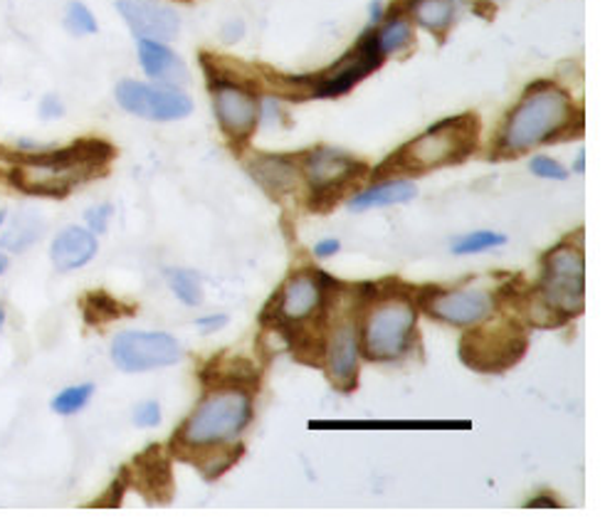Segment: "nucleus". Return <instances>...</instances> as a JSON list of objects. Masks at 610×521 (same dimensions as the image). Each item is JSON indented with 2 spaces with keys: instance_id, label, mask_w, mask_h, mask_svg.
Instances as JSON below:
<instances>
[{
  "instance_id": "c9c22d12",
  "label": "nucleus",
  "mask_w": 610,
  "mask_h": 521,
  "mask_svg": "<svg viewBox=\"0 0 610 521\" xmlns=\"http://www.w3.org/2000/svg\"><path fill=\"white\" fill-rule=\"evenodd\" d=\"M65 102L59 95H45L40 99V107H37V114L43 122H57V119L65 117Z\"/></svg>"
},
{
  "instance_id": "6ab92c4d",
  "label": "nucleus",
  "mask_w": 610,
  "mask_h": 521,
  "mask_svg": "<svg viewBox=\"0 0 610 521\" xmlns=\"http://www.w3.org/2000/svg\"><path fill=\"white\" fill-rule=\"evenodd\" d=\"M126 475L129 483H134L138 492L148 497V502H171L174 475L162 445L146 447V453L134 459V467H126Z\"/></svg>"
},
{
  "instance_id": "cd10ccee",
  "label": "nucleus",
  "mask_w": 610,
  "mask_h": 521,
  "mask_svg": "<svg viewBox=\"0 0 610 521\" xmlns=\"http://www.w3.org/2000/svg\"><path fill=\"white\" fill-rule=\"evenodd\" d=\"M166 279H168V287H171L176 299H181L184 304L198 307L203 302L201 277H198L193 269H168Z\"/></svg>"
},
{
  "instance_id": "a19ab883",
  "label": "nucleus",
  "mask_w": 610,
  "mask_h": 521,
  "mask_svg": "<svg viewBox=\"0 0 610 521\" xmlns=\"http://www.w3.org/2000/svg\"><path fill=\"white\" fill-rule=\"evenodd\" d=\"M524 509H562V505H558L554 497L539 495V497H534V499H529V502L524 505Z\"/></svg>"
},
{
  "instance_id": "0eeeda50",
  "label": "nucleus",
  "mask_w": 610,
  "mask_h": 521,
  "mask_svg": "<svg viewBox=\"0 0 610 521\" xmlns=\"http://www.w3.org/2000/svg\"><path fill=\"white\" fill-rule=\"evenodd\" d=\"M304 186L309 188L307 208L314 213H326L346 190H356V184L366 176V164L336 146H314L299 156Z\"/></svg>"
},
{
  "instance_id": "2f4dec72",
  "label": "nucleus",
  "mask_w": 610,
  "mask_h": 521,
  "mask_svg": "<svg viewBox=\"0 0 610 521\" xmlns=\"http://www.w3.org/2000/svg\"><path fill=\"white\" fill-rule=\"evenodd\" d=\"M282 99L279 95H267L263 97L259 95V109H257V126L263 129H277L285 124V107H282Z\"/></svg>"
},
{
  "instance_id": "f3484780",
  "label": "nucleus",
  "mask_w": 610,
  "mask_h": 521,
  "mask_svg": "<svg viewBox=\"0 0 610 521\" xmlns=\"http://www.w3.org/2000/svg\"><path fill=\"white\" fill-rule=\"evenodd\" d=\"M136 55L144 75L154 85L184 89L191 85V69L184 63V57L176 53L171 43H158V40H136Z\"/></svg>"
},
{
  "instance_id": "4c0bfd02",
  "label": "nucleus",
  "mask_w": 610,
  "mask_h": 521,
  "mask_svg": "<svg viewBox=\"0 0 610 521\" xmlns=\"http://www.w3.org/2000/svg\"><path fill=\"white\" fill-rule=\"evenodd\" d=\"M225 324H228V317L225 314H213V317L196 319V326L201 329V332H206V334H213V332H218L220 326H225Z\"/></svg>"
},
{
  "instance_id": "aec40b11",
  "label": "nucleus",
  "mask_w": 610,
  "mask_h": 521,
  "mask_svg": "<svg viewBox=\"0 0 610 521\" xmlns=\"http://www.w3.org/2000/svg\"><path fill=\"white\" fill-rule=\"evenodd\" d=\"M99 253L97 235L82 225H67L59 230L49 247V259L57 273H75V269L92 263Z\"/></svg>"
},
{
  "instance_id": "4468645a",
  "label": "nucleus",
  "mask_w": 610,
  "mask_h": 521,
  "mask_svg": "<svg viewBox=\"0 0 610 521\" xmlns=\"http://www.w3.org/2000/svg\"><path fill=\"white\" fill-rule=\"evenodd\" d=\"M322 302L324 289L317 277V269H299V273L289 275L287 282L269 299L263 312V322L269 317H279L285 322L304 324L322 312Z\"/></svg>"
},
{
  "instance_id": "e433bc0d",
  "label": "nucleus",
  "mask_w": 610,
  "mask_h": 521,
  "mask_svg": "<svg viewBox=\"0 0 610 521\" xmlns=\"http://www.w3.org/2000/svg\"><path fill=\"white\" fill-rule=\"evenodd\" d=\"M245 33H247L245 20H240V18H230L223 25H220V40H223L225 45L240 43V40L245 37Z\"/></svg>"
},
{
  "instance_id": "1a4fd4ad",
  "label": "nucleus",
  "mask_w": 610,
  "mask_h": 521,
  "mask_svg": "<svg viewBox=\"0 0 610 521\" xmlns=\"http://www.w3.org/2000/svg\"><path fill=\"white\" fill-rule=\"evenodd\" d=\"M386 63V55L376 43L374 27L368 25L362 35H358L356 45L336 59L332 67H326L324 73L297 77L299 89H302V99H336L352 92V89L364 82L368 75H374L378 67Z\"/></svg>"
},
{
  "instance_id": "20e7f679",
  "label": "nucleus",
  "mask_w": 610,
  "mask_h": 521,
  "mask_svg": "<svg viewBox=\"0 0 610 521\" xmlns=\"http://www.w3.org/2000/svg\"><path fill=\"white\" fill-rule=\"evenodd\" d=\"M210 107L215 122L230 144H247L257 132L259 85L253 77L230 73L220 57L203 55Z\"/></svg>"
},
{
  "instance_id": "f704fd0d",
  "label": "nucleus",
  "mask_w": 610,
  "mask_h": 521,
  "mask_svg": "<svg viewBox=\"0 0 610 521\" xmlns=\"http://www.w3.org/2000/svg\"><path fill=\"white\" fill-rule=\"evenodd\" d=\"M112 213H114V208L109 206V203H102V206H95V208H89L87 213H85V220H87V228L92 230L95 235H102L107 233V228H109V220H112Z\"/></svg>"
},
{
  "instance_id": "7ed1b4c3",
  "label": "nucleus",
  "mask_w": 610,
  "mask_h": 521,
  "mask_svg": "<svg viewBox=\"0 0 610 521\" xmlns=\"http://www.w3.org/2000/svg\"><path fill=\"white\" fill-rule=\"evenodd\" d=\"M479 119L475 114H457L440 119L423 134L406 142L386 162L376 168L374 180L406 178L437 171V168L457 166L477 152Z\"/></svg>"
},
{
  "instance_id": "72a5a7b5",
  "label": "nucleus",
  "mask_w": 610,
  "mask_h": 521,
  "mask_svg": "<svg viewBox=\"0 0 610 521\" xmlns=\"http://www.w3.org/2000/svg\"><path fill=\"white\" fill-rule=\"evenodd\" d=\"M132 420L138 428H156L162 423V406H158L156 400H144V403H138L134 408Z\"/></svg>"
},
{
  "instance_id": "ea45409f",
  "label": "nucleus",
  "mask_w": 610,
  "mask_h": 521,
  "mask_svg": "<svg viewBox=\"0 0 610 521\" xmlns=\"http://www.w3.org/2000/svg\"><path fill=\"white\" fill-rule=\"evenodd\" d=\"M342 250V243L334 237H329V240H319V243L314 245V255L317 257H332L334 253H339Z\"/></svg>"
},
{
  "instance_id": "9b49d317",
  "label": "nucleus",
  "mask_w": 610,
  "mask_h": 521,
  "mask_svg": "<svg viewBox=\"0 0 610 521\" xmlns=\"http://www.w3.org/2000/svg\"><path fill=\"white\" fill-rule=\"evenodd\" d=\"M117 104L126 114L146 119V122H181L193 114V99L184 89L122 79L114 87Z\"/></svg>"
},
{
  "instance_id": "ddd939ff",
  "label": "nucleus",
  "mask_w": 610,
  "mask_h": 521,
  "mask_svg": "<svg viewBox=\"0 0 610 521\" xmlns=\"http://www.w3.org/2000/svg\"><path fill=\"white\" fill-rule=\"evenodd\" d=\"M418 307L437 322L453 326H475L487 322L495 314V299L483 289H457V292H443V289H423L418 292Z\"/></svg>"
},
{
  "instance_id": "c85d7f7f",
  "label": "nucleus",
  "mask_w": 610,
  "mask_h": 521,
  "mask_svg": "<svg viewBox=\"0 0 610 521\" xmlns=\"http://www.w3.org/2000/svg\"><path fill=\"white\" fill-rule=\"evenodd\" d=\"M63 23H65L67 33L75 35V37H87V35L99 33L97 15L92 13V8L82 3V0H69V3L65 5Z\"/></svg>"
},
{
  "instance_id": "c03bdc74",
  "label": "nucleus",
  "mask_w": 610,
  "mask_h": 521,
  "mask_svg": "<svg viewBox=\"0 0 610 521\" xmlns=\"http://www.w3.org/2000/svg\"><path fill=\"white\" fill-rule=\"evenodd\" d=\"M3 324H5V309L0 307V329H3Z\"/></svg>"
},
{
  "instance_id": "49530a36",
  "label": "nucleus",
  "mask_w": 610,
  "mask_h": 521,
  "mask_svg": "<svg viewBox=\"0 0 610 521\" xmlns=\"http://www.w3.org/2000/svg\"><path fill=\"white\" fill-rule=\"evenodd\" d=\"M492 3H497V0H492Z\"/></svg>"
},
{
  "instance_id": "412c9836",
  "label": "nucleus",
  "mask_w": 610,
  "mask_h": 521,
  "mask_svg": "<svg viewBox=\"0 0 610 521\" xmlns=\"http://www.w3.org/2000/svg\"><path fill=\"white\" fill-rule=\"evenodd\" d=\"M393 8L406 13L415 27L443 40L457 23L463 0H396Z\"/></svg>"
},
{
  "instance_id": "b1692460",
  "label": "nucleus",
  "mask_w": 610,
  "mask_h": 521,
  "mask_svg": "<svg viewBox=\"0 0 610 521\" xmlns=\"http://www.w3.org/2000/svg\"><path fill=\"white\" fill-rule=\"evenodd\" d=\"M178 457H184L186 463L198 467V473H203L206 479H215L228 473L240 457H243V445H201V447H186V445H171Z\"/></svg>"
},
{
  "instance_id": "2eb2a0df",
  "label": "nucleus",
  "mask_w": 610,
  "mask_h": 521,
  "mask_svg": "<svg viewBox=\"0 0 610 521\" xmlns=\"http://www.w3.org/2000/svg\"><path fill=\"white\" fill-rule=\"evenodd\" d=\"M114 8L136 40L174 43L181 35V13L164 0H117Z\"/></svg>"
},
{
  "instance_id": "37998d69",
  "label": "nucleus",
  "mask_w": 610,
  "mask_h": 521,
  "mask_svg": "<svg viewBox=\"0 0 610 521\" xmlns=\"http://www.w3.org/2000/svg\"><path fill=\"white\" fill-rule=\"evenodd\" d=\"M5 267H8V259H5V257H0V275L5 273Z\"/></svg>"
},
{
  "instance_id": "7c9ffc66",
  "label": "nucleus",
  "mask_w": 610,
  "mask_h": 521,
  "mask_svg": "<svg viewBox=\"0 0 610 521\" xmlns=\"http://www.w3.org/2000/svg\"><path fill=\"white\" fill-rule=\"evenodd\" d=\"M504 243H507L504 235L492 233V230H477V233H467L465 237H459L453 245V253L455 255H475V253H485V250H492Z\"/></svg>"
},
{
  "instance_id": "f03ea898",
  "label": "nucleus",
  "mask_w": 610,
  "mask_h": 521,
  "mask_svg": "<svg viewBox=\"0 0 610 521\" xmlns=\"http://www.w3.org/2000/svg\"><path fill=\"white\" fill-rule=\"evenodd\" d=\"M114 148L99 138H82L69 146H47L37 154L18 156L10 184L30 196L65 198L69 190L104 174Z\"/></svg>"
},
{
  "instance_id": "f257e3e1",
  "label": "nucleus",
  "mask_w": 610,
  "mask_h": 521,
  "mask_svg": "<svg viewBox=\"0 0 610 521\" xmlns=\"http://www.w3.org/2000/svg\"><path fill=\"white\" fill-rule=\"evenodd\" d=\"M584 112L556 79H536L509 109L495 136V156H522L539 146L581 136Z\"/></svg>"
},
{
  "instance_id": "9d476101",
  "label": "nucleus",
  "mask_w": 610,
  "mask_h": 521,
  "mask_svg": "<svg viewBox=\"0 0 610 521\" xmlns=\"http://www.w3.org/2000/svg\"><path fill=\"white\" fill-rule=\"evenodd\" d=\"M536 292L564 317H578L586 307V259L572 237L548 250L542 259V282Z\"/></svg>"
},
{
  "instance_id": "79ce46f5",
  "label": "nucleus",
  "mask_w": 610,
  "mask_h": 521,
  "mask_svg": "<svg viewBox=\"0 0 610 521\" xmlns=\"http://www.w3.org/2000/svg\"><path fill=\"white\" fill-rule=\"evenodd\" d=\"M574 171H576V174H586V152H584V148H581V152H578V156H576Z\"/></svg>"
},
{
  "instance_id": "f8f14e48",
  "label": "nucleus",
  "mask_w": 610,
  "mask_h": 521,
  "mask_svg": "<svg viewBox=\"0 0 610 521\" xmlns=\"http://www.w3.org/2000/svg\"><path fill=\"white\" fill-rule=\"evenodd\" d=\"M181 356V344L164 332H122L112 342V361L124 374H144V370L174 366Z\"/></svg>"
},
{
  "instance_id": "dca6fc26",
  "label": "nucleus",
  "mask_w": 610,
  "mask_h": 521,
  "mask_svg": "<svg viewBox=\"0 0 610 521\" xmlns=\"http://www.w3.org/2000/svg\"><path fill=\"white\" fill-rule=\"evenodd\" d=\"M358 329L354 322H342L326 336L324 366L336 388L352 393L358 384Z\"/></svg>"
},
{
  "instance_id": "423d86ee",
  "label": "nucleus",
  "mask_w": 610,
  "mask_h": 521,
  "mask_svg": "<svg viewBox=\"0 0 610 521\" xmlns=\"http://www.w3.org/2000/svg\"><path fill=\"white\" fill-rule=\"evenodd\" d=\"M358 348L368 361H396L415 334L418 309L410 297H381L364 307Z\"/></svg>"
},
{
  "instance_id": "6e6552de",
  "label": "nucleus",
  "mask_w": 610,
  "mask_h": 521,
  "mask_svg": "<svg viewBox=\"0 0 610 521\" xmlns=\"http://www.w3.org/2000/svg\"><path fill=\"white\" fill-rule=\"evenodd\" d=\"M529 336L522 322L512 317L495 324H475L459 339V361L477 374H504L524 358Z\"/></svg>"
},
{
  "instance_id": "393cba45",
  "label": "nucleus",
  "mask_w": 610,
  "mask_h": 521,
  "mask_svg": "<svg viewBox=\"0 0 610 521\" xmlns=\"http://www.w3.org/2000/svg\"><path fill=\"white\" fill-rule=\"evenodd\" d=\"M376 43L381 47L386 59L391 55H406L415 45V25L398 8H388L386 18L374 27Z\"/></svg>"
},
{
  "instance_id": "4be33fe9",
  "label": "nucleus",
  "mask_w": 610,
  "mask_h": 521,
  "mask_svg": "<svg viewBox=\"0 0 610 521\" xmlns=\"http://www.w3.org/2000/svg\"><path fill=\"white\" fill-rule=\"evenodd\" d=\"M201 384L208 390L240 388L247 390V393H255L259 386V370L245 358L215 356L213 361H208V366L201 370Z\"/></svg>"
},
{
  "instance_id": "a878e982",
  "label": "nucleus",
  "mask_w": 610,
  "mask_h": 521,
  "mask_svg": "<svg viewBox=\"0 0 610 521\" xmlns=\"http://www.w3.org/2000/svg\"><path fill=\"white\" fill-rule=\"evenodd\" d=\"M45 233V220L33 208H20L10 220V225L3 235H0V247L8 253H25L30 245H35Z\"/></svg>"
},
{
  "instance_id": "58836bf2",
  "label": "nucleus",
  "mask_w": 610,
  "mask_h": 521,
  "mask_svg": "<svg viewBox=\"0 0 610 521\" xmlns=\"http://www.w3.org/2000/svg\"><path fill=\"white\" fill-rule=\"evenodd\" d=\"M386 13H388V5L384 0H371V3H368V25L376 27L386 18Z\"/></svg>"
},
{
  "instance_id": "bb28decb",
  "label": "nucleus",
  "mask_w": 610,
  "mask_h": 521,
  "mask_svg": "<svg viewBox=\"0 0 610 521\" xmlns=\"http://www.w3.org/2000/svg\"><path fill=\"white\" fill-rule=\"evenodd\" d=\"M82 314L87 319V324L99 326V324H109V322H114V319H122L134 312H129V309L112 295L89 292L82 299Z\"/></svg>"
},
{
  "instance_id": "5701e85b",
  "label": "nucleus",
  "mask_w": 610,
  "mask_h": 521,
  "mask_svg": "<svg viewBox=\"0 0 610 521\" xmlns=\"http://www.w3.org/2000/svg\"><path fill=\"white\" fill-rule=\"evenodd\" d=\"M418 196V188L410 178H384L374 180L368 188H356L354 196L348 198V210L362 213V210L386 208V206H403Z\"/></svg>"
},
{
  "instance_id": "a211bd4d",
  "label": "nucleus",
  "mask_w": 610,
  "mask_h": 521,
  "mask_svg": "<svg viewBox=\"0 0 610 521\" xmlns=\"http://www.w3.org/2000/svg\"><path fill=\"white\" fill-rule=\"evenodd\" d=\"M247 171L273 198L292 196L304 186L299 156L292 154H257Z\"/></svg>"
},
{
  "instance_id": "a18cd8bd",
  "label": "nucleus",
  "mask_w": 610,
  "mask_h": 521,
  "mask_svg": "<svg viewBox=\"0 0 610 521\" xmlns=\"http://www.w3.org/2000/svg\"><path fill=\"white\" fill-rule=\"evenodd\" d=\"M5 218H8V210H0V225L5 223Z\"/></svg>"
},
{
  "instance_id": "39448f33",
  "label": "nucleus",
  "mask_w": 610,
  "mask_h": 521,
  "mask_svg": "<svg viewBox=\"0 0 610 521\" xmlns=\"http://www.w3.org/2000/svg\"><path fill=\"white\" fill-rule=\"evenodd\" d=\"M249 420H253V393L240 388L208 390L186 423L178 428L171 445H228L243 433Z\"/></svg>"
},
{
  "instance_id": "c756f323",
  "label": "nucleus",
  "mask_w": 610,
  "mask_h": 521,
  "mask_svg": "<svg viewBox=\"0 0 610 521\" xmlns=\"http://www.w3.org/2000/svg\"><path fill=\"white\" fill-rule=\"evenodd\" d=\"M92 396H95L92 384L69 386L59 390V393L53 398V403H49V408H53L57 415H75L89 403V400H92Z\"/></svg>"
},
{
  "instance_id": "473e14b6",
  "label": "nucleus",
  "mask_w": 610,
  "mask_h": 521,
  "mask_svg": "<svg viewBox=\"0 0 610 521\" xmlns=\"http://www.w3.org/2000/svg\"><path fill=\"white\" fill-rule=\"evenodd\" d=\"M529 171H532L536 178H544V180H566L568 178L566 166L558 164L556 158L544 156V154H539V156L532 158V162H529Z\"/></svg>"
}]
</instances>
